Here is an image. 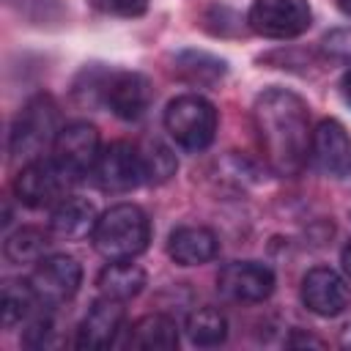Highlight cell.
<instances>
[{
    "instance_id": "cell-1",
    "label": "cell",
    "mask_w": 351,
    "mask_h": 351,
    "mask_svg": "<svg viewBox=\"0 0 351 351\" xmlns=\"http://www.w3.org/2000/svg\"><path fill=\"white\" fill-rule=\"evenodd\" d=\"M252 118L271 170L280 176H296L307 165L313 140L307 101L293 90L269 88L255 99Z\"/></svg>"
},
{
    "instance_id": "cell-2",
    "label": "cell",
    "mask_w": 351,
    "mask_h": 351,
    "mask_svg": "<svg viewBox=\"0 0 351 351\" xmlns=\"http://www.w3.org/2000/svg\"><path fill=\"white\" fill-rule=\"evenodd\" d=\"M90 241L93 250L107 261L137 258L151 241L148 214L134 203H115L96 219Z\"/></svg>"
},
{
    "instance_id": "cell-3",
    "label": "cell",
    "mask_w": 351,
    "mask_h": 351,
    "mask_svg": "<svg viewBox=\"0 0 351 351\" xmlns=\"http://www.w3.org/2000/svg\"><path fill=\"white\" fill-rule=\"evenodd\" d=\"M60 132V115L58 104L49 93H36L22 104L11 123L8 134V151L16 159H38L47 145H55V137Z\"/></svg>"
},
{
    "instance_id": "cell-4",
    "label": "cell",
    "mask_w": 351,
    "mask_h": 351,
    "mask_svg": "<svg viewBox=\"0 0 351 351\" xmlns=\"http://www.w3.org/2000/svg\"><path fill=\"white\" fill-rule=\"evenodd\" d=\"M217 107L197 93H184L173 99L165 110V129L184 151L192 154L211 145L217 134Z\"/></svg>"
},
{
    "instance_id": "cell-5",
    "label": "cell",
    "mask_w": 351,
    "mask_h": 351,
    "mask_svg": "<svg viewBox=\"0 0 351 351\" xmlns=\"http://www.w3.org/2000/svg\"><path fill=\"white\" fill-rule=\"evenodd\" d=\"M77 178L55 159H30L14 178V195L27 208H55Z\"/></svg>"
},
{
    "instance_id": "cell-6",
    "label": "cell",
    "mask_w": 351,
    "mask_h": 351,
    "mask_svg": "<svg viewBox=\"0 0 351 351\" xmlns=\"http://www.w3.org/2000/svg\"><path fill=\"white\" fill-rule=\"evenodd\" d=\"M247 25L263 38H296L313 25L307 0H255L247 14Z\"/></svg>"
},
{
    "instance_id": "cell-7",
    "label": "cell",
    "mask_w": 351,
    "mask_h": 351,
    "mask_svg": "<svg viewBox=\"0 0 351 351\" xmlns=\"http://www.w3.org/2000/svg\"><path fill=\"white\" fill-rule=\"evenodd\" d=\"M90 181L101 192H132V189H137L145 181L140 148H134L123 140H115V143L104 145L93 170H90Z\"/></svg>"
},
{
    "instance_id": "cell-8",
    "label": "cell",
    "mask_w": 351,
    "mask_h": 351,
    "mask_svg": "<svg viewBox=\"0 0 351 351\" xmlns=\"http://www.w3.org/2000/svg\"><path fill=\"white\" fill-rule=\"evenodd\" d=\"M27 280H30L41 307H60L69 299H74V293L80 291L82 266L71 255H60V252L44 255Z\"/></svg>"
},
{
    "instance_id": "cell-9",
    "label": "cell",
    "mask_w": 351,
    "mask_h": 351,
    "mask_svg": "<svg viewBox=\"0 0 351 351\" xmlns=\"http://www.w3.org/2000/svg\"><path fill=\"white\" fill-rule=\"evenodd\" d=\"M99 154H101V137H99V129L88 121H71V123L60 126L55 145H52V156L77 181L82 176H90Z\"/></svg>"
},
{
    "instance_id": "cell-10",
    "label": "cell",
    "mask_w": 351,
    "mask_h": 351,
    "mask_svg": "<svg viewBox=\"0 0 351 351\" xmlns=\"http://www.w3.org/2000/svg\"><path fill=\"white\" fill-rule=\"evenodd\" d=\"M302 302L321 318H335L351 307V285L329 266H315L302 277Z\"/></svg>"
},
{
    "instance_id": "cell-11",
    "label": "cell",
    "mask_w": 351,
    "mask_h": 351,
    "mask_svg": "<svg viewBox=\"0 0 351 351\" xmlns=\"http://www.w3.org/2000/svg\"><path fill=\"white\" fill-rule=\"evenodd\" d=\"M217 288L233 302H263L274 291V271L261 261H233L219 269Z\"/></svg>"
},
{
    "instance_id": "cell-12",
    "label": "cell",
    "mask_w": 351,
    "mask_h": 351,
    "mask_svg": "<svg viewBox=\"0 0 351 351\" xmlns=\"http://www.w3.org/2000/svg\"><path fill=\"white\" fill-rule=\"evenodd\" d=\"M154 101V85L140 71H112L104 88V104L121 121H140Z\"/></svg>"
},
{
    "instance_id": "cell-13",
    "label": "cell",
    "mask_w": 351,
    "mask_h": 351,
    "mask_svg": "<svg viewBox=\"0 0 351 351\" xmlns=\"http://www.w3.org/2000/svg\"><path fill=\"white\" fill-rule=\"evenodd\" d=\"M123 318H126L123 302L110 296L96 299L77 326V348H85V351L110 348L118 340V332L123 329Z\"/></svg>"
},
{
    "instance_id": "cell-14",
    "label": "cell",
    "mask_w": 351,
    "mask_h": 351,
    "mask_svg": "<svg viewBox=\"0 0 351 351\" xmlns=\"http://www.w3.org/2000/svg\"><path fill=\"white\" fill-rule=\"evenodd\" d=\"M310 159L329 176H348L351 173V137L340 121L324 118L313 129Z\"/></svg>"
},
{
    "instance_id": "cell-15",
    "label": "cell",
    "mask_w": 351,
    "mask_h": 351,
    "mask_svg": "<svg viewBox=\"0 0 351 351\" xmlns=\"http://www.w3.org/2000/svg\"><path fill=\"white\" fill-rule=\"evenodd\" d=\"M219 250L217 236L200 225H181L167 239V255L178 266H203Z\"/></svg>"
},
{
    "instance_id": "cell-16",
    "label": "cell",
    "mask_w": 351,
    "mask_h": 351,
    "mask_svg": "<svg viewBox=\"0 0 351 351\" xmlns=\"http://www.w3.org/2000/svg\"><path fill=\"white\" fill-rule=\"evenodd\" d=\"M96 208L90 200L77 197V195H66L55 208H52V219L49 228L55 236L60 239H85L93 233L96 225Z\"/></svg>"
},
{
    "instance_id": "cell-17",
    "label": "cell",
    "mask_w": 351,
    "mask_h": 351,
    "mask_svg": "<svg viewBox=\"0 0 351 351\" xmlns=\"http://www.w3.org/2000/svg\"><path fill=\"white\" fill-rule=\"evenodd\" d=\"M96 285H99L101 296H110V299H118V302H129L145 288V269L140 263H132V258L110 261L99 271Z\"/></svg>"
},
{
    "instance_id": "cell-18",
    "label": "cell",
    "mask_w": 351,
    "mask_h": 351,
    "mask_svg": "<svg viewBox=\"0 0 351 351\" xmlns=\"http://www.w3.org/2000/svg\"><path fill=\"white\" fill-rule=\"evenodd\" d=\"M173 69L186 85L195 88H214L228 74V63L203 49H181L173 60Z\"/></svg>"
},
{
    "instance_id": "cell-19",
    "label": "cell",
    "mask_w": 351,
    "mask_h": 351,
    "mask_svg": "<svg viewBox=\"0 0 351 351\" xmlns=\"http://www.w3.org/2000/svg\"><path fill=\"white\" fill-rule=\"evenodd\" d=\"M129 346L140 351H170L178 346V326L170 315L151 313L129 329Z\"/></svg>"
},
{
    "instance_id": "cell-20",
    "label": "cell",
    "mask_w": 351,
    "mask_h": 351,
    "mask_svg": "<svg viewBox=\"0 0 351 351\" xmlns=\"http://www.w3.org/2000/svg\"><path fill=\"white\" fill-rule=\"evenodd\" d=\"M38 304V296L30 285V280H8L3 285V296H0V315H3V326L14 329L16 324L27 321L33 315Z\"/></svg>"
},
{
    "instance_id": "cell-21",
    "label": "cell",
    "mask_w": 351,
    "mask_h": 351,
    "mask_svg": "<svg viewBox=\"0 0 351 351\" xmlns=\"http://www.w3.org/2000/svg\"><path fill=\"white\" fill-rule=\"evenodd\" d=\"M52 244V236L41 228H19L14 230L5 244H3V252L11 263H38L44 258V252L49 250Z\"/></svg>"
},
{
    "instance_id": "cell-22",
    "label": "cell",
    "mask_w": 351,
    "mask_h": 351,
    "mask_svg": "<svg viewBox=\"0 0 351 351\" xmlns=\"http://www.w3.org/2000/svg\"><path fill=\"white\" fill-rule=\"evenodd\" d=\"M186 337L203 348L219 346L228 337V321L217 307H197L186 318Z\"/></svg>"
},
{
    "instance_id": "cell-23",
    "label": "cell",
    "mask_w": 351,
    "mask_h": 351,
    "mask_svg": "<svg viewBox=\"0 0 351 351\" xmlns=\"http://www.w3.org/2000/svg\"><path fill=\"white\" fill-rule=\"evenodd\" d=\"M140 156H143V173H145V184H165L176 176L178 170V162H176V154L162 145V143H148L145 148H140Z\"/></svg>"
},
{
    "instance_id": "cell-24",
    "label": "cell",
    "mask_w": 351,
    "mask_h": 351,
    "mask_svg": "<svg viewBox=\"0 0 351 351\" xmlns=\"http://www.w3.org/2000/svg\"><path fill=\"white\" fill-rule=\"evenodd\" d=\"M52 337H55V324H52L49 315H33V318H27L25 337H22L25 346H30V348H44V346L52 343Z\"/></svg>"
},
{
    "instance_id": "cell-25",
    "label": "cell",
    "mask_w": 351,
    "mask_h": 351,
    "mask_svg": "<svg viewBox=\"0 0 351 351\" xmlns=\"http://www.w3.org/2000/svg\"><path fill=\"white\" fill-rule=\"evenodd\" d=\"M101 14L112 16H143L148 8V0H88Z\"/></svg>"
},
{
    "instance_id": "cell-26",
    "label": "cell",
    "mask_w": 351,
    "mask_h": 351,
    "mask_svg": "<svg viewBox=\"0 0 351 351\" xmlns=\"http://www.w3.org/2000/svg\"><path fill=\"white\" fill-rule=\"evenodd\" d=\"M324 49L326 55L337 58V60H351V30H332L324 38Z\"/></svg>"
},
{
    "instance_id": "cell-27",
    "label": "cell",
    "mask_w": 351,
    "mask_h": 351,
    "mask_svg": "<svg viewBox=\"0 0 351 351\" xmlns=\"http://www.w3.org/2000/svg\"><path fill=\"white\" fill-rule=\"evenodd\" d=\"M288 346H315V348H324V340H318V337H310V335H293L291 340H288Z\"/></svg>"
},
{
    "instance_id": "cell-28",
    "label": "cell",
    "mask_w": 351,
    "mask_h": 351,
    "mask_svg": "<svg viewBox=\"0 0 351 351\" xmlns=\"http://www.w3.org/2000/svg\"><path fill=\"white\" fill-rule=\"evenodd\" d=\"M340 93H343V99L351 104V69L343 74V80H340Z\"/></svg>"
},
{
    "instance_id": "cell-29",
    "label": "cell",
    "mask_w": 351,
    "mask_h": 351,
    "mask_svg": "<svg viewBox=\"0 0 351 351\" xmlns=\"http://www.w3.org/2000/svg\"><path fill=\"white\" fill-rule=\"evenodd\" d=\"M340 261H343V269H346V274L351 277V239L346 241V247H343V255H340Z\"/></svg>"
},
{
    "instance_id": "cell-30",
    "label": "cell",
    "mask_w": 351,
    "mask_h": 351,
    "mask_svg": "<svg viewBox=\"0 0 351 351\" xmlns=\"http://www.w3.org/2000/svg\"><path fill=\"white\" fill-rule=\"evenodd\" d=\"M337 3V8L346 14V16H351V0H335Z\"/></svg>"
}]
</instances>
